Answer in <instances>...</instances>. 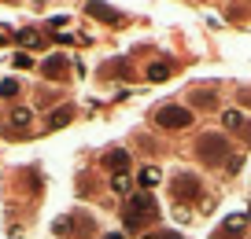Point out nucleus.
Returning <instances> with one entry per match:
<instances>
[{"label": "nucleus", "instance_id": "nucleus-1", "mask_svg": "<svg viewBox=\"0 0 251 239\" xmlns=\"http://www.w3.org/2000/svg\"><path fill=\"white\" fill-rule=\"evenodd\" d=\"M155 214H159V206H155V195H151V192H137V195H129V199H126L122 224H126L129 232H141L148 221H155Z\"/></svg>", "mask_w": 251, "mask_h": 239}, {"label": "nucleus", "instance_id": "nucleus-2", "mask_svg": "<svg viewBox=\"0 0 251 239\" xmlns=\"http://www.w3.org/2000/svg\"><path fill=\"white\" fill-rule=\"evenodd\" d=\"M196 151H200V158L211 162V166L229 162V140L226 136H214V132H203V136L196 140Z\"/></svg>", "mask_w": 251, "mask_h": 239}, {"label": "nucleus", "instance_id": "nucleus-3", "mask_svg": "<svg viewBox=\"0 0 251 239\" xmlns=\"http://www.w3.org/2000/svg\"><path fill=\"white\" fill-rule=\"evenodd\" d=\"M155 122L163 125V129H185V125H192V110L177 107V103H166V107L155 110Z\"/></svg>", "mask_w": 251, "mask_h": 239}, {"label": "nucleus", "instance_id": "nucleus-4", "mask_svg": "<svg viewBox=\"0 0 251 239\" xmlns=\"http://www.w3.org/2000/svg\"><path fill=\"white\" fill-rule=\"evenodd\" d=\"M174 199H177V202H192V199H200V177H196V173H185V170H181V173H174Z\"/></svg>", "mask_w": 251, "mask_h": 239}, {"label": "nucleus", "instance_id": "nucleus-5", "mask_svg": "<svg viewBox=\"0 0 251 239\" xmlns=\"http://www.w3.org/2000/svg\"><path fill=\"white\" fill-rule=\"evenodd\" d=\"M244 228H248V217H244V214H233L211 239H244Z\"/></svg>", "mask_w": 251, "mask_h": 239}, {"label": "nucleus", "instance_id": "nucleus-6", "mask_svg": "<svg viewBox=\"0 0 251 239\" xmlns=\"http://www.w3.org/2000/svg\"><path fill=\"white\" fill-rule=\"evenodd\" d=\"M103 170H111L115 177L126 173V170H129V151H107V154H103Z\"/></svg>", "mask_w": 251, "mask_h": 239}, {"label": "nucleus", "instance_id": "nucleus-7", "mask_svg": "<svg viewBox=\"0 0 251 239\" xmlns=\"http://www.w3.org/2000/svg\"><path fill=\"white\" fill-rule=\"evenodd\" d=\"M85 11H89L93 19H100V22H111V26H118V22H122V11L107 8V4H89Z\"/></svg>", "mask_w": 251, "mask_h": 239}, {"label": "nucleus", "instance_id": "nucleus-8", "mask_svg": "<svg viewBox=\"0 0 251 239\" xmlns=\"http://www.w3.org/2000/svg\"><path fill=\"white\" fill-rule=\"evenodd\" d=\"M41 74L52 77V81H55V77H63V74H67V59H63V55H48L45 66H41Z\"/></svg>", "mask_w": 251, "mask_h": 239}, {"label": "nucleus", "instance_id": "nucleus-9", "mask_svg": "<svg viewBox=\"0 0 251 239\" xmlns=\"http://www.w3.org/2000/svg\"><path fill=\"white\" fill-rule=\"evenodd\" d=\"M19 96V81L15 77H4V81H0V100H15Z\"/></svg>", "mask_w": 251, "mask_h": 239}, {"label": "nucleus", "instance_id": "nucleus-10", "mask_svg": "<svg viewBox=\"0 0 251 239\" xmlns=\"http://www.w3.org/2000/svg\"><path fill=\"white\" fill-rule=\"evenodd\" d=\"M159 180H163V173H159L155 166H148V170H141V188H155Z\"/></svg>", "mask_w": 251, "mask_h": 239}, {"label": "nucleus", "instance_id": "nucleus-11", "mask_svg": "<svg viewBox=\"0 0 251 239\" xmlns=\"http://www.w3.org/2000/svg\"><path fill=\"white\" fill-rule=\"evenodd\" d=\"M111 188H115V192H118V195H129V192H133V180L126 177V173H118V177H115V180H111Z\"/></svg>", "mask_w": 251, "mask_h": 239}, {"label": "nucleus", "instance_id": "nucleus-12", "mask_svg": "<svg viewBox=\"0 0 251 239\" xmlns=\"http://www.w3.org/2000/svg\"><path fill=\"white\" fill-rule=\"evenodd\" d=\"M148 77H151V81H166V77H170V66H166V63H151Z\"/></svg>", "mask_w": 251, "mask_h": 239}, {"label": "nucleus", "instance_id": "nucleus-13", "mask_svg": "<svg viewBox=\"0 0 251 239\" xmlns=\"http://www.w3.org/2000/svg\"><path fill=\"white\" fill-rule=\"evenodd\" d=\"M71 118H74V110H71V107H63V110H55V114H52V122H48V125H67Z\"/></svg>", "mask_w": 251, "mask_h": 239}, {"label": "nucleus", "instance_id": "nucleus-14", "mask_svg": "<svg viewBox=\"0 0 251 239\" xmlns=\"http://www.w3.org/2000/svg\"><path fill=\"white\" fill-rule=\"evenodd\" d=\"M222 122H226V129H240V125H244V118L236 114V110H226V114H222Z\"/></svg>", "mask_w": 251, "mask_h": 239}, {"label": "nucleus", "instance_id": "nucleus-15", "mask_svg": "<svg viewBox=\"0 0 251 239\" xmlns=\"http://www.w3.org/2000/svg\"><path fill=\"white\" fill-rule=\"evenodd\" d=\"M11 122H15V125H30V110H15V114H11Z\"/></svg>", "mask_w": 251, "mask_h": 239}, {"label": "nucleus", "instance_id": "nucleus-16", "mask_svg": "<svg viewBox=\"0 0 251 239\" xmlns=\"http://www.w3.org/2000/svg\"><path fill=\"white\" fill-rule=\"evenodd\" d=\"M15 66L26 70V66H33V63H30V55H26V52H15Z\"/></svg>", "mask_w": 251, "mask_h": 239}, {"label": "nucleus", "instance_id": "nucleus-17", "mask_svg": "<svg viewBox=\"0 0 251 239\" xmlns=\"http://www.w3.org/2000/svg\"><path fill=\"white\" fill-rule=\"evenodd\" d=\"M148 239H181V236H177V232H151Z\"/></svg>", "mask_w": 251, "mask_h": 239}, {"label": "nucleus", "instance_id": "nucleus-18", "mask_svg": "<svg viewBox=\"0 0 251 239\" xmlns=\"http://www.w3.org/2000/svg\"><path fill=\"white\" fill-rule=\"evenodd\" d=\"M33 41H41V37L33 30H23V44H33Z\"/></svg>", "mask_w": 251, "mask_h": 239}, {"label": "nucleus", "instance_id": "nucleus-19", "mask_svg": "<svg viewBox=\"0 0 251 239\" xmlns=\"http://www.w3.org/2000/svg\"><path fill=\"white\" fill-rule=\"evenodd\" d=\"M103 239H126V236H118V232H115V236H103Z\"/></svg>", "mask_w": 251, "mask_h": 239}]
</instances>
